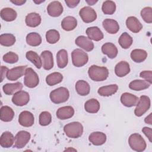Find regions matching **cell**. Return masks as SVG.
<instances>
[{
	"mask_svg": "<svg viewBox=\"0 0 152 152\" xmlns=\"http://www.w3.org/2000/svg\"><path fill=\"white\" fill-rule=\"evenodd\" d=\"M88 74L93 81H102L108 77L109 71L106 67L93 65L88 68Z\"/></svg>",
	"mask_w": 152,
	"mask_h": 152,
	"instance_id": "1",
	"label": "cell"
},
{
	"mask_svg": "<svg viewBox=\"0 0 152 152\" xmlns=\"http://www.w3.org/2000/svg\"><path fill=\"white\" fill-rule=\"evenodd\" d=\"M64 131L67 137L71 138H78L83 133V126L79 122H72L65 125Z\"/></svg>",
	"mask_w": 152,
	"mask_h": 152,
	"instance_id": "2",
	"label": "cell"
},
{
	"mask_svg": "<svg viewBox=\"0 0 152 152\" xmlns=\"http://www.w3.org/2000/svg\"><path fill=\"white\" fill-rule=\"evenodd\" d=\"M51 101L55 104L64 103L68 100L69 97L68 90L64 87H61L52 90L50 93Z\"/></svg>",
	"mask_w": 152,
	"mask_h": 152,
	"instance_id": "3",
	"label": "cell"
},
{
	"mask_svg": "<svg viewBox=\"0 0 152 152\" xmlns=\"http://www.w3.org/2000/svg\"><path fill=\"white\" fill-rule=\"evenodd\" d=\"M128 143L131 149L138 152L144 151L147 147L144 139L140 134L137 133L132 134L129 136Z\"/></svg>",
	"mask_w": 152,
	"mask_h": 152,
	"instance_id": "4",
	"label": "cell"
},
{
	"mask_svg": "<svg viewBox=\"0 0 152 152\" xmlns=\"http://www.w3.org/2000/svg\"><path fill=\"white\" fill-rule=\"evenodd\" d=\"M72 62L76 67H81L86 65L88 61V56L87 53L80 49H74L71 53Z\"/></svg>",
	"mask_w": 152,
	"mask_h": 152,
	"instance_id": "5",
	"label": "cell"
},
{
	"mask_svg": "<svg viewBox=\"0 0 152 152\" xmlns=\"http://www.w3.org/2000/svg\"><path fill=\"white\" fill-rule=\"evenodd\" d=\"M24 85L28 88L36 87L39 84V76L31 68H26L24 74Z\"/></svg>",
	"mask_w": 152,
	"mask_h": 152,
	"instance_id": "6",
	"label": "cell"
},
{
	"mask_svg": "<svg viewBox=\"0 0 152 152\" xmlns=\"http://www.w3.org/2000/svg\"><path fill=\"white\" fill-rule=\"evenodd\" d=\"M151 102L150 98L147 96H141L138 99L134 110V114L137 116H141L150 107Z\"/></svg>",
	"mask_w": 152,
	"mask_h": 152,
	"instance_id": "7",
	"label": "cell"
},
{
	"mask_svg": "<svg viewBox=\"0 0 152 152\" xmlns=\"http://www.w3.org/2000/svg\"><path fill=\"white\" fill-rule=\"evenodd\" d=\"M79 14L82 20L86 23H91L97 18L96 12L93 8L90 7L82 8L79 11Z\"/></svg>",
	"mask_w": 152,
	"mask_h": 152,
	"instance_id": "8",
	"label": "cell"
},
{
	"mask_svg": "<svg viewBox=\"0 0 152 152\" xmlns=\"http://www.w3.org/2000/svg\"><path fill=\"white\" fill-rule=\"evenodd\" d=\"M31 138L30 134L26 131H20L15 137L14 147L17 148H23L29 141Z\"/></svg>",
	"mask_w": 152,
	"mask_h": 152,
	"instance_id": "9",
	"label": "cell"
},
{
	"mask_svg": "<svg viewBox=\"0 0 152 152\" xmlns=\"http://www.w3.org/2000/svg\"><path fill=\"white\" fill-rule=\"evenodd\" d=\"M30 100L29 94L23 90H20L14 94L12 102L16 106H23L27 104Z\"/></svg>",
	"mask_w": 152,
	"mask_h": 152,
	"instance_id": "10",
	"label": "cell"
},
{
	"mask_svg": "<svg viewBox=\"0 0 152 152\" xmlns=\"http://www.w3.org/2000/svg\"><path fill=\"white\" fill-rule=\"evenodd\" d=\"M34 122L33 114L27 110L23 111L20 113L18 116L19 124L24 127L31 126Z\"/></svg>",
	"mask_w": 152,
	"mask_h": 152,
	"instance_id": "11",
	"label": "cell"
},
{
	"mask_svg": "<svg viewBox=\"0 0 152 152\" xmlns=\"http://www.w3.org/2000/svg\"><path fill=\"white\" fill-rule=\"evenodd\" d=\"M64 8L61 3L58 1L51 2L47 7V11L48 14L53 17L60 16L63 12Z\"/></svg>",
	"mask_w": 152,
	"mask_h": 152,
	"instance_id": "12",
	"label": "cell"
},
{
	"mask_svg": "<svg viewBox=\"0 0 152 152\" xmlns=\"http://www.w3.org/2000/svg\"><path fill=\"white\" fill-rule=\"evenodd\" d=\"M76 45L83 49L87 52H90L94 49V43L87 37L84 36H80L77 37L75 40Z\"/></svg>",
	"mask_w": 152,
	"mask_h": 152,
	"instance_id": "13",
	"label": "cell"
},
{
	"mask_svg": "<svg viewBox=\"0 0 152 152\" xmlns=\"http://www.w3.org/2000/svg\"><path fill=\"white\" fill-rule=\"evenodd\" d=\"M26 68V66L24 65L16 66L9 69L7 75V79L10 81H15L18 80L25 74Z\"/></svg>",
	"mask_w": 152,
	"mask_h": 152,
	"instance_id": "14",
	"label": "cell"
},
{
	"mask_svg": "<svg viewBox=\"0 0 152 152\" xmlns=\"http://www.w3.org/2000/svg\"><path fill=\"white\" fill-rule=\"evenodd\" d=\"M126 25L127 28L134 33L140 32L142 28V25L140 21L134 16H131L127 18L126 20Z\"/></svg>",
	"mask_w": 152,
	"mask_h": 152,
	"instance_id": "15",
	"label": "cell"
},
{
	"mask_svg": "<svg viewBox=\"0 0 152 152\" xmlns=\"http://www.w3.org/2000/svg\"><path fill=\"white\" fill-rule=\"evenodd\" d=\"M40 57L42 65L45 69L50 70L53 66V58L52 53L49 50H45L41 53Z\"/></svg>",
	"mask_w": 152,
	"mask_h": 152,
	"instance_id": "16",
	"label": "cell"
},
{
	"mask_svg": "<svg viewBox=\"0 0 152 152\" xmlns=\"http://www.w3.org/2000/svg\"><path fill=\"white\" fill-rule=\"evenodd\" d=\"M138 97L129 93H124L121 96V102L125 106L132 107L136 106L138 101Z\"/></svg>",
	"mask_w": 152,
	"mask_h": 152,
	"instance_id": "17",
	"label": "cell"
},
{
	"mask_svg": "<svg viewBox=\"0 0 152 152\" xmlns=\"http://www.w3.org/2000/svg\"><path fill=\"white\" fill-rule=\"evenodd\" d=\"M56 114L58 119L61 120H65L73 116L74 114V109L70 106H63L57 110Z\"/></svg>",
	"mask_w": 152,
	"mask_h": 152,
	"instance_id": "18",
	"label": "cell"
},
{
	"mask_svg": "<svg viewBox=\"0 0 152 152\" xmlns=\"http://www.w3.org/2000/svg\"><path fill=\"white\" fill-rule=\"evenodd\" d=\"M88 140L94 145H101L105 143L106 135L102 132H93L90 134Z\"/></svg>",
	"mask_w": 152,
	"mask_h": 152,
	"instance_id": "19",
	"label": "cell"
},
{
	"mask_svg": "<svg viewBox=\"0 0 152 152\" xmlns=\"http://www.w3.org/2000/svg\"><path fill=\"white\" fill-rule=\"evenodd\" d=\"M86 34L90 40L96 42L100 41L103 39V33L100 29L96 26L88 27L86 30Z\"/></svg>",
	"mask_w": 152,
	"mask_h": 152,
	"instance_id": "20",
	"label": "cell"
},
{
	"mask_svg": "<svg viewBox=\"0 0 152 152\" xmlns=\"http://www.w3.org/2000/svg\"><path fill=\"white\" fill-rule=\"evenodd\" d=\"M102 52L103 54L106 55L110 59H113L116 57L118 53L116 46L110 42H107L102 45Z\"/></svg>",
	"mask_w": 152,
	"mask_h": 152,
	"instance_id": "21",
	"label": "cell"
},
{
	"mask_svg": "<svg viewBox=\"0 0 152 152\" xmlns=\"http://www.w3.org/2000/svg\"><path fill=\"white\" fill-rule=\"evenodd\" d=\"M102 25L103 28L109 34H115L119 30V26L118 23L113 19H105L103 20Z\"/></svg>",
	"mask_w": 152,
	"mask_h": 152,
	"instance_id": "22",
	"label": "cell"
},
{
	"mask_svg": "<svg viewBox=\"0 0 152 152\" xmlns=\"http://www.w3.org/2000/svg\"><path fill=\"white\" fill-rule=\"evenodd\" d=\"M130 72L129 64L126 61H121L115 67V74L119 77H123Z\"/></svg>",
	"mask_w": 152,
	"mask_h": 152,
	"instance_id": "23",
	"label": "cell"
},
{
	"mask_svg": "<svg viewBox=\"0 0 152 152\" xmlns=\"http://www.w3.org/2000/svg\"><path fill=\"white\" fill-rule=\"evenodd\" d=\"M15 138L12 134L9 131L3 132L0 138V145L4 148L11 147L14 142Z\"/></svg>",
	"mask_w": 152,
	"mask_h": 152,
	"instance_id": "24",
	"label": "cell"
},
{
	"mask_svg": "<svg viewBox=\"0 0 152 152\" xmlns=\"http://www.w3.org/2000/svg\"><path fill=\"white\" fill-rule=\"evenodd\" d=\"M40 15L36 12H31L26 17L25 22L27 26L30 27H37L41 23Z\"/></svg>",
	"mask_w": 152,
	"mask_h": 152,
	"instance_id": "25",
	"label": "cell"
},
{
	"mask_svg": "<svg viewBox=\"0 0 152 152\" xmlns=\"http://www.w3.org/2000/svg\"><path fill=\"white\" fill-rule=\"evenodd\" d=\"M23 84L20 82L15 83H7L3 86L2 89L4 93L7 95H11L23 88Z\"/></svg>",
	"mask_w": 152,
	"mask_h": 152,
	"instance_id": "26",
	"label": "cell"
},
{
	"mask_svg": "<svg viewBox=\"0 0 152 152\" xmlns=\"http://www.w3.org/2000/svg\"><path fill=\"white\" fill-rule=\"evenodd\" d=\"M14 112L12 109L8 106H2L0 110V118L4 122L11 121L14 116Z\"/></svg>",
	"mask_w": 152,
	"mask_h": 152,
	"instance_id": "27",
	"label": "cell"
},
{
	"mask_svg": "<svg viewBox=\"0 0 152 152\" xmlns=\"http://www.w3.org/2000/svg\"><path fill=\"white\" fill-rule=\"evenodd\" d=\"M77 26V19L72 16L65 17L61 22V27L65 31H71Z\"/></svg>",
	"mask_w": 152,
	"mask_h": 152,
	"instance_id": "28",
	"label": "cell"
},
{
	"mask_svg": "<svg viewBox=\"0 0 152 152\" xmlns=\"http://www.w3.org/2000/svg\"><path fill=\"white\" fill-rule=\"evenodd\" d=\"M75 90L79 95L84 96L90 93V87L87 81L84 80H78L75 84Z\"/></svg>",
	"mask_w": 152,
	"mask_h": 152,
	"instance_id": "29",
	"label": "cell"
},
{
	"mask_svg": "<svg viewBox=\"0 0 152 152\" xmlns=\"http://www.w3.org/2000/svg\"><path fill=\"white\" fill-rule=\"evenodd\" d=\"M147 53L145 50L140 49H135L131 52V59L137 63H140L146 59Z\"/></svg>",
	"mask_w": 152,
	"mask_h": 152,
	"instance_id": "30",
	"label": "cell"
},
{
	"mask_svg": "<svg viewBox=\"0 0 152 152\" xmlns=\"http://www.w3.org/2000/svg\"><path fill=\"white\" fill-rule=\"evenodd\" d=\"M57 65L59 68H64L68 62V52L65 49L59 50L56 54Z\"/></svg>",
	"mask_w": 152,
	"mask_h": 152,
	"instance_id": "31",
	"label": "cell"
},
{
	"mask_svg": "<svg viewBox=\"0 0 152 152\" xmlns=\"http://www.w3.org/2000/svg\"><path fill=\"white\" fill-rule=\"evenodd\" d=\"M0 15L2 19L6 21H12L15 20L17 16L16 11L11 8H2L0 12Z\"/></svg>",
	"mask_w": 152,
	"mask_h": 152,
	"instance_id": "32",
	"label": "cell"
},
{
	"mask_svg": "<svg viewBox=\"0 0 152 152\" xmlns=\"http://www.w3.org/2000/svg\"><path fill=\"white\" fill-rule=\"evenodd\" d=\"M85 110L90 113H96L100 109V103L97 99H91L84 104Z\"/></svg>",
	"mask_w": 152,
	"mask_h": 152,
	"instance_id": "33",
	"label": "cell"
},
{
	"mask_svg": "<svg viewBox=\"0 0 152 152\" xmlns=\"http://www.w3.org/2000/svg\"><path fill=\"white\" fill-rule=\"evenodd\" d=\"M151 84L148 82L142 80H135L134 81H132L129 84V87L131 90H135V91H141L144 89H146L148 88L150 86Z\"/></svg>",
	"mask_w": 152,
	"mask_h": 152,
	"instance_id": "34",
	"label": "cell"
},
{
	"mask_svg": "<svg viewBox=\"0 0 152 152\" xmlns=\"http://www.w3.org/2000/svg\"><path fill=\"white\" fill-rule=\"evenodd\" d=\"M118 86L116 84H110L103 86L98 89V93L102 96H110L116 93Z\"/></svg>",
	"mask_w": 152,
	"mask_h": 152,
	"instance_id": "35",
	"label": "cell"
},
{
	"mask_svg": "<svg viewBox=\"0 0 152 152\" xmlns=\"http://www.w3.org/2000/svg\"><path fill=\"white\" fill-rule=\"evenodd\" d=\"M26 57L28 61L33 63L37 68L40 69L42 66V61L41 57H40L36 52L32 50L28 51L26 52Z\"/></svg>",
	"mask_w": 152,
	"mask_h": 152,
	"instance_id": "36",
	"label": "cell"
},
{
	"mask_svg": "<svg viewBox=\"0 0 152 152\" xmlns=\"http://www.w3.org/2000/svg\"><path fill=\"white\" fill-rule=\"evenodd\" d=\"M26 42L30 46H37L42 43V37L39 33L31 32L27 35Z\"/></svg>",
	"mask_w": 152,
	"mask_h": 152,
	"instance_id": "37",
	"label": "cell"
},
{
	"mask_svg": "<svg viewBox=\"0 0 152 152\" xmlns=\"http://www.w3.org/2000/svg\"><path fill=\"white\" fill-rule=\"evenodd\" d=\"M63 80V75L60 72H53L49 74L46 78V82L48 85L52 86L60 83Z\"/></svg>",
	"mask_w": 152,
	"mask_h": 152,
	"instance_id": "38",
	"label": "cell"
},
{
	"mask_svg": "<svg viewBox=\"0 0 152 152\" xmlns=\"http://www.w3.org/2000/svg\"><path fill=\"white\" fill-rule=\"evenodd\" d=\"M118 43L123 49L129 48L133 43L132 37L126 32L123 33L118 39Z\"/></svg>",
	"mask_w": 152,
	"mask_h": 152,
	"instance_id": "39",
	"label": "cell"
},
{
	"mask_svg": "<svg viewBox=\"0 0 152 152\" xmlns=\"http://www.w3.org/2000/svg\"><path fill=\"white\" fill-rule=\"evenodd\" d=\"M15 42V37L12 34L5 33L0 36V43L4 46H11Z\"/></svg>",
	"mask_w": 152,
	"mask_h": 152,
	"instance_id": "40",
	"label": "cell"
},
{
	"mask_svg": "<svg viewBox=\"0 0 152 152\" xmlns=\"http://www.w3.org/2000/svg\"><path fill=\"white\" fill-rule=\"evenodd\" d=\"M116 4L112 1H105L102 6V10L104 14L112 15L116 11Z\"/></svg>",
	"mask_w": 152,
	"mask_h": 152,
	"instance_id": "41",
	"label": "cell"
},
{
	"mask_svg": "<svg viewBox=\"0 0 152 152\" xmlns=\"http://www.w3.org/2000/svg\"><path fill=\"white\" fill-rule=\"evenodd\" d=\"M46 41L50 44H55L57 43L60 39V34L59 31L52 29L48 30L46 33Z\"/></svg>",
	"mask_w": 152,
	"mask_h": 152,
	"instance_id": "42",
	"label": "cell"
},
{
	"mask_svg": "<svg viewBox=\"0 0 152 152\" xmlns=\"http://www.w3.org/2000/svg\"><path fill=\"white\" fill-rule=\"evenodd\" d=\"M39 124L42 126H47L49 125L52 121L51 114L48 111L41 112L39 115Z\"/></svg>",
	"mask_w": 152,
	"mask_h": 152,
	"instance_id": "43",
	"label": "cell"
},
{
	"mask_svg": "<svg viewBox=\"0 0 152 152\" xmlns=\"http://www.w3.org/2000/svg\"><path fill=\"white\" fill-rule=\"evenodd\" d=\"M141 16L144 21L147 23H152V8L150 7L144 8L141 11Z\"/></svg>",
	"mask_w": 152,
	"mask_h": 152,
	"instance_id": "44",
	"label": "cell"
},
{
	"mask_svg": "<svg viewBox=\"0 0 152 152\" xmlns=\"http://www.w3.org/2000/svg\"><path fill=\"white\" fill-rule=\"evenodd\" d=\"M3 60L8 64H14L18 60V56L12 52H9L3 56Z\"/></svg>",
	"mask_w": 152,
	"mask_h": 152,
	"instance_id": "45",
	"label": "cell"
},
{
	"mask_svg": "<svg viewBox=\"0 0 152 152\" xmlns=\"http://www.w3.org/2000/svg\"><path fill=\"white\" fill-rule=\"evenodd\" d=\"M140 77L145 79L146 81L151 84L152 83V71H143L140 72Z\"/></svg>",
	"mask_w": 152,
	"mask_h": 152,
	"instance_id": "46",
	"label": "cell"
},
{
	"mask_svg": "<svg viewBox=\"0 0 152 152\" xmlns=\"http://www.w3.org/2000/svg\"><path fill=\"white\" fill-rule=\"evenodd\" d=\"M142 132L148 138L150 142H152V129L148 127H144L142 129Z\"/></svg>",
	"mask_w": 152,
	"mask_h": 152,
	"instance_id": "47",
	"label": "cell"
},
{
	"mask_svg": "<svg viewBox=\"0 0 152 152\" xmlns=\"http://www.w3.org/2000/svg\"><path fill=\"white\" fill-rule=\"evenodd\" d=\"M65 2L69 8H74L80 3L79 0H65Z\"/></svg>",
	"mask_w": 152,
	"mask_h": 152,
	"instance_id": "48",
	"label": "cell"
},
{
	"mask_svg": "<svg viewBox=\"0 0 152 152\" xmlns=\"http://www.w3.org/2000/svg\"><path fill=\"white\" fill-rule=\"evenodd\" d=\"M1 82H2L3 81V80L4 79V78L5 77H7V73L9 71L8 68L5 66H1Z\"/></svg>",
	"mask_w": 152,
	"mask_h": 152,
	"instance_id": "49",
	"label": "cell"
},
{
	"mask_svg": "<svg viewBox=\"0 0 152 152\" xmlns=\"http://www.w3.org/2000/svg\"><path fill=\"white\" fill-rule=\"evenodd\" d=\"M144 122L146 124H148L149 125H151L152 124V113H150L149 114L148 116H147L145 119H144Z\"/></svg>",
	"mask_w": 152,
	"mask_h": 152,
	"instance_id": "50",
	"label": "cell"
},
{
	"mask_svg": "<svg viewBox=\"0 0 152 152\" xmlns=\"http://www.w3.org/2000/svg\"><path fill=\"white\" fill-rule=\"evenodd\" d=\"M12 3L15 4L16 5H23L26 1H23V0H14V1H10Z\"/></svg>",
	"mask_w": 152,
	"mask_h": 152,
	"instance_id": "51",
	"label": "cell"
},
{
	"mask_svg": "<svg viewBox=\"0 0 152 152\" xmlns=\"http://www.w3.org/2000/svg\"><path fill=\"white\" fill-rule=\"evenodd\" d=\"M86 2L88 4V5H93L94 4L96 3L97 2V1H86Z\"/></svg>",
	"mask_w": 152,
	"mask_h": 152,
	"instance_id": "52",
	"label": "cell"
},
{
	"mask_svg": "<svg viewBox=\"0 0 152 152\" xmlns=\"http://www.w3.org/2000/svg\"><path fill=\"white\" fill-rule=\"evenodd\" d=\"M77 151L75 149H74V148H67V149H66L65 151Z\"/></svg>",
	"mask_w": 152,
	"mask_h": 152,
	"instance_id": "53",
	"label": "cell"
}]
</instances>
